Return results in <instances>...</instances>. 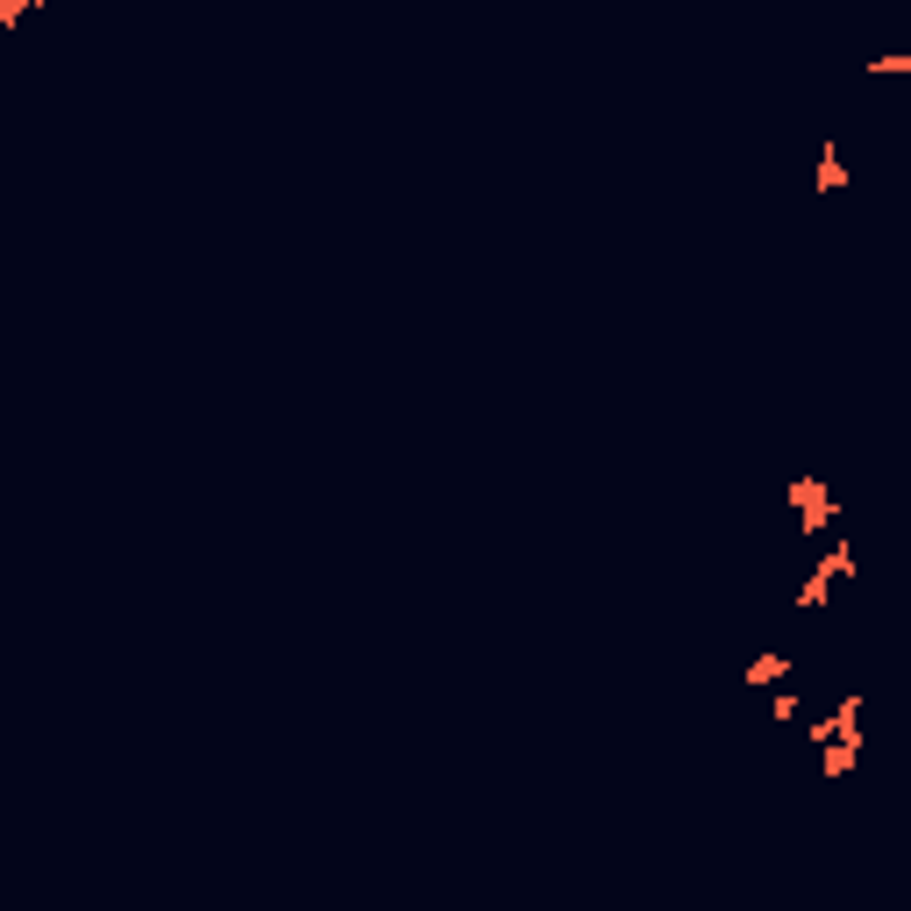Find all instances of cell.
Instances as JSON below:
<instances>
[{
	"label": "cell",
	"instance_id": "8992f818",
	"mask_svg": "<svg viewBox=\"0 0 911 911\" xmlns=\"http://www.w3.org/2000/svg\"><path fill=\"white\" fill-rule=\"evenodd\" d=\"M44 0H0V29H15V22H29Z\"/></svg>",
	"mask_w": 911,
	"mask_h": 911
},
{
	"label": "cell",
	"instance_id": "7a4b0ae2",
	"mask_svg": "<svg viewBox=\"0 0 911 911\" xmlns=\"http://www.w3.org/2000/svg\"><path fill=\"white\" fill-rule=\"evenodd\" d=\"M791 513H798V541H819V535H834V520H840V506H834V492H826L819 478H791Z\"/></svg>",
	"mask_w": 911,
	"mask_h": 911
},
{
	"label": "cell",
	"instance_id": "3957f363",
	"mask_svg": "<svg viewBox=\"0 0 911 911\" xmlns=\"http://www.w3.org/2000/svg\"><path fill=\"white\" fill-rule=\"evenodd\" d=\"M791 670H798L791 656H755V662H747V670H741V684H783V676H791Z\"/></svg>",
	"mask_w": 911,
	"mask_h": 911
},
{
	"label": "cell",
	"instance_id": "5b68a950",
	"mask_svg": "<svg viewBox=\"0 0 911 911\" xmlns=\"http://www.w3.org/2000/svg\"><path fill=\"white\" fill-rule=\"evenodd\" d=\"M769 719H777V727H791V719H805V698H798V691H777V698H769Z\"/></svg>",
	"mask_w": 911,
	"mask_h": 911
},
{
	"label": "cell",
	"instance_id": "6da1fadb",
	"mask_svg": "<svg viewBox=\"0 0 911 911\" xmlns=\"http://www.w3.org/2000/svg\"><path fill=\"white\" fill-rule=\"evenodd\" d=\"M840 577H854V541L848 535H834V549L812 563V577L798 584V613H826V598H834V584Z\"/></svg>",
	"mask_w": 911,
	"mask_h": 911
},
{
	"label": "cell",
	"instance_id": "52a82bcc",
	"mask_svg": "<svg viewBox=\"0 0 911 911\" xmlns=\"http://www.w3.org/2000/svg\"><path fill=\"white\" fill-rule=\"evenodd\" d=\"M868 72H876V79H897V72H911V58H868Z\"/></svg>",
	"mask_w": 911,
	"mask_h": 911
},
{
	"label": "cell",
	"instance_id": "277c9868",
	"mask_svg": "<svg viewBox=\"0 0 911 911\" xmlns=\"http://www.w3.org/2000/svg\"><path fill=\"white\" fill-rule=\"evenodd\" d=\"M848 185V157H840V143L819 149V193H840Z\"/></svg>",
	"mask_w": 911,
	"mask_h": 911
}]
</instances>
